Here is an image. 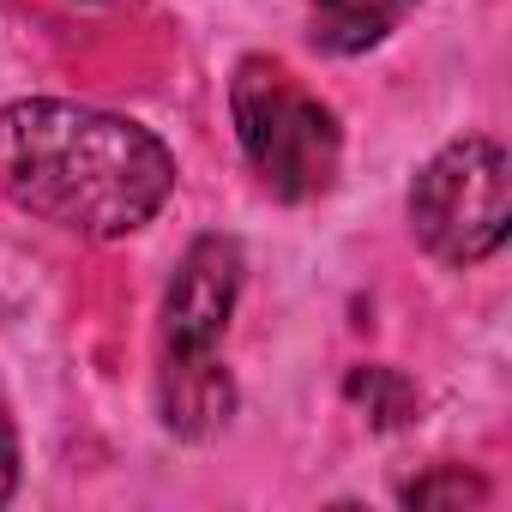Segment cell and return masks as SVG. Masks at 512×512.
I'll return each instance as SVG.
<instances>
[{
    "mask_svg": "<svg viewBox=\"0 0 512 512\" xmlns=\"http://www.w3.org/2000/svg\"><path fill=\"white\" fill-rule=\"evenodd\" d=\"M13 488H19V428H13L7 398H0V506L13 500Z\"/></svg>",
    "mask_w": 512,
    "mask_h": 512,
    "instance_id": "9c48e42d",
    "label": "cell"
},
{
    "mask_svg": "<svg viewBox=\"0 0 512 512\" xmlns=\"http://www.w3.org/2000/svg\"><path fill=\"white\" fill-rule=\"evenodd\" d=\"M229 121H235V139L278 199L302 205V199H320L332 193L338 181V163H344V133H338V115L296 85V73L272 55H247L229 79Z\"/></svg>",
    "mask_w": 512,
    "mask_h": 512,
    "instance_id": "7a4b0ae2",
    "label": "cell"
},
{
    "mask_svg": "<svg viewBox=\"0 0 512 512\" xmlns=\"http://www.w3.org/2000/svg\"><path fill=\"white\" fill-rule=\"evenodd\" d=\"M410 229L440 266H482L512 235V163L494 139L440 145L410 187Z\"/></svg>",
    "mask_w": 512,
    "mask_h": 512,
    "instance_id": "3957f363",
    "label": "cell"
},
{
    "mask_svg": "<svg viewBox=\"0 0 512 512\" xmlns=\"http://www.w3.org/2000/svg\"><path fill=\"white\" fill-rule=\"evenodd\" d=\"M344 392H350V404L368 410L374 428H404V422L416 416V392H410V380L392 374V368H350Z\"/></svg>",
    "mask_w": 512,
    "mask_h": 512,
    "instance_id": "52a82bcc",
    "label": "cell"
},
{
    "mask_svg": "<svg viewBox=\"0 0 512 512\" xmlns=\"http://www.w3.org/2000/svg\"><path fill=\"white\" fill-rule=\"evenodd\" d=\"M157 410H163V428L175 440H211V434H223V422L235 416V380H229L223 356L217 350H205V356L163 350Z\"/></svg>",
    "mask_w": 512,
    "mask_h": 512,
    "instance_id": "5b68a950",
    "label": "cell"
},
{
    "mask_svg": "<svg viewBox=\"0 0 512 512\" xmlns=\"http://www.w3.org/2000/svg\"><path fill=\"white\" fill-rule=\"evenodd\" d=\"M0 193L67 235L121 241L175 193V157L127 115L25 97L0 109Z\"/></svg>",
    "mask_w": 512,
    "mask_h": 512,
    "instance_id": "6da1fadb",
    "label": "cell"
},
{
    "mask_svg": "<svg viewBox=\"0 0 512 512\" xmlns=\"http://www.w3.org/2000/svg\"><path fill=\"white\" fill-rule=\"evenodd\" d=\"M416 0H308V25H314V49L326 55H362L374 43H386Z\"/></svg>",
    "mask_w": 512,
    "mask_h": 512,
    "instance_id": "8992f818",
    "label": "cell"
},
{
    "mask_svg": "<svg viewBox=\"0 0 512 512\" xmlns=\"http://www.w3.org/2000/svg\"><path fill=\"white\" fill-rule=\"evenodd\" d=\"M241 302V241L229 235H199L163 290V350L205 356L223 344L229 314Z\"/></svg>",
    "mask_w": 512,
    "mask_h": 512,
    "instance_id": "277c9868",
    "label": "cell"
},
{
    "mask_svg": "<svg viewBox=\"0 0 512 512\" xmlns=\"http://www.w3.org/2000/svg\"><path fill=\"white\" fill-rule=\"evenodd\" d=\"M482 500H488V482L470 476L464 464H440L404 488V506H482Z\"/></svg>",
    "mask_w": 512,
    "mask_h": 512,
    "instance_id": "ba28073f",
    "label": "cell"
}]
</instances>
